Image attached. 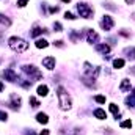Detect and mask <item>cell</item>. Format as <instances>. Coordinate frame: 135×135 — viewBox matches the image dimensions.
<instances>
[{
  "label": "cell",
  "instance_id": "6da1fadb",
  "mask_svg": "<svg viewBox=\"0 0 135 135\" xmlns=\"http://www.w3.org/2000/svg\"><path fill=\"white\" fill-rule=\"evenodd\" d=\"M8 44H9V47H11L14 52H17V54L25 52V50L28 49V42H25L22 38H17V36H11L9 41H8Z\"/></svg>",
  "mask_w": 135,
  "mask_h": 135
},
{
  "label": "cell",
  "instance_id": "7a4b0ae2",
  "mask_svg": "<svg viewBox=\"0 0 135 135\" xmlns=\"http://www.w3.org/2000/svg\"><path fill=\"white\" fill-rule=\"evenodd\" d=\"M57 96H58V101H60V108H61V110H69L71 105H72V101H71V96L66 93V90H65L63 86L58 88Z\"/></svg>",
  "mask_w": 135,
  "mask_h": 135
},
{
  "label": "cell",
  "instance_id": "3957f363",
  "mask_svg": "<svg viewBox=\"0 0 135 135\" xmlns=\"http://www.w3.org/2000/svg\"><path fill=\"white\" fill-rule=\"evenodd\" d=\"M77 11L80 14V17H85V19H90L93 16V8L86 3H79L77 5Z\"/></svg>",
  "mask_w": 135,
  "mask_h": 135
},
{
  "label": "cell",
  "instance_id": "277c9868",
  "mask_svg": "<svg viewBox=\"0 0 135 135\" xmlns=\"http://www.w3.org/2000/svg\"><path fill=\"white\" fill-rule=\"evenodd\" d=\"M113 25H115L113 17H112V16H108V14H105V16H104V19H102V22H101V27L105 30V32H108V30H112V28H113Z\"/></svg>",
  "mask_w": 135,
  "mask_h": 135
},
{
  "label": "cell",
  "instance_id": "5b68a950",
  "mask_svg": "<svg viewBox=\"0 0 135 135\" xmlns=\"http://www.w3.org/2000/svg\"><path fill=\"white\" fill-rule=\"evenodd\" d=\"M3 77H5V80L14 82V80L17 79V74H16L13 69H5V71H3Z\"/></svg>",
  "mask_w": 135,
  "mask_h": 135
},
{
  "label": "cell",
  "instance_id": "8992f818",
  "mask_svg": "<svg viewBox=\"0 0 135 135\" xmlns=\"http://www.w3.org/2000/svg\"><path fill=\"white\" fill-rule=\"evenodd\" d=\"M42 66L47 68V69H55V58L54 57H46L44 60H42Z\"/></svg>",
  "mask_w": 135,
  "mask_h": 135
},
{
  "label": "cell",
  "instance_id": "52a82bcc",
  "mask_svg": "<svg viewBox=\"0 0 135 135\" xmlns=\"http://www.w3.org/2000/svg\"><path fill=\"white\" fill-rule=\"evenodd\" d=\"M132 86H131V80H127V79H124L123 82H121V85H119V90L123 91V93H126V91H129Z\"/></svg>",
  "mask_w": 135,
  "mask_h": 135
},
{
  "label": "cell",
  "instance_id": "ba28073f",
  "mask_svg": "<svg viewBox=\"0 0 135 135\" xmlns=\"http://www.w3.org/2000/svg\"><path fill=\"white\" fill-rule=\"evenodd\" d=\"M24 71H25L27 74H35V75H36V79H39V77H41V74L38 72V69H36L35 66H24Z\"/></svg>",
  "mask_w": 135,
  "mask_h": 135
},
{
  "label": "cell",
  "instance_id": "9c48e42d",
  "mask_svg": "<svg viewBox=\"0 0 135 135\" xmlns=\"http://www.w3.org/2000/svg\"><path fill=\"white\" fill-rule=\"evenodd\" d=\"M98 39H99V36L96 32H93V30H88V42H98Z\"/></svg>",
  "mask_w": 135,
  "mask_h": 135
},
{
  "label": "cell",
  "instance_id": "30bf717a",
  "mask_svg": "<svg viewBox=\"0 0 135 135\" xmlns=\"http://www.w3.org/2000/svg\"><path fill=\"white\" fill-rule=\"evenodd\" d=\"M36 121H38V123H41V124H47L49 118H47V115H46V113H38V115H36Z\"/></svg>",
  "mask_w": 135,
  "mask_h": 135
},
{
  "label": "cell",
  "instance_id": "8fae6325",
  "mask_svg": "<svg viewBox=\"0 0 135 135\" xmlns=\"http://www.w3.org/2000/svg\"><path fill=\"white\" fill-rule=\"evenodd\" d=\"M96 50L98 52H102V54H107V52H110V46L108 44H98L96 46Z\"/></svg>",
  "mask_w": 135,
  "mask_h": 135
},
{
  "label": "cell",
  "instance_id": "7c38bea8",
  "mask_svg": "<svg viewBox=\"0 0 135 135\" xmlns=\"http://www.w3.org/2000/svg\"><path fill=\"white\" fill-rule=\"evenodd\" d=\"M47 93H49V88L46 86V85H39L38 86V96H47Z\"/></svg>",
  "mask_w": 135,
  "mask_h": 135
},
{
  "label": "cell",
  "instance_id": "4fadbf2b",
  "mask_svg": "<svg viewBox=\"0 0 135 135\" xmlns=\"http://www.w3.org/2000/svg\"><path fill=\"white\" fill-rule=\"evenodd\" d=\"M0 25H3V27H9L11 25V21L6 16H3L2 13H0Z\"/></svg>",
  "mask_w": 135,
  "mask_h": 135
},
{
  "label": "cell",
  "instance_id": "5bb4252c",
  "mask_svg": "<svg viewBox=\"0 0 135 135\" xmlns=\"http://www.w3.org/2000/svg\"><path fill=\"white\" fill-rule=\"evenodd\" d=\"M94 116H96L98 119H105V118H107V113H105L102 108H98V110H94Z\"/></svg>",
  "mask_w": 135,
  "mask_h": 135
},
{
  "label": "cell",
  "instance_id": "9a60e30c",
  "mask_svg": "<svg viewBox=\"0 0 135 135\" xmlns=\"http://www.w3.org/2000/svg\"><path fill=\"white\" fill-rule=\"evenodd\" d=\"M35 44H36V47H38V49H46V47L49 46V42H47L46 39H36V42H35Z\"/></svg>",
  "mask_w": 135,
  "mask_h": 135
},
{
  "label": "cell",
  "instance_id": "2e32d148",
  "mask_svg": "<svg viewBox=\"0 0 135 135\" xmlns=\"http://www.w3.org/2000/svg\"><path fill=\"white\" fill-rule=\"evenodd\" d=\"M19 104H21V98L19 96H16V94H11V107H19Z\"/></svg>",
  "mask_w": 135,
  "mask_h": 135
},
{
  "label": "cell",
  "instance_id": "e0dca14e",
  "mask_svg": "<svg viewBox=\"0 0 135 135\" xmlns=\"http://www.w3.org/2000/svg\"><path fill=\"white\" fill-rule=\"evenodd\" d=\"M123 66H124V60H123V58H116V60H113V68H115V69H121Z\"/></svg>",
  "mask_w": 135,
  "mask_h": 135
},
{
  "label": "cell",
  "instance_id": "ac0fdd59",
  "mask_svg": "<svg viewBox=\"0 0 135 135\" xmlns=\"http://www.w3.org/2000/svg\"><path fill=\"white\" fill-rule=\"evenodd\" d=\"M41 33H42V28H39V27L36 25V27L33 28V32H32V36H33V38H36L38 35H41Z\"/></svg>",
  "mask_w": 135,
  "mask_h": 135
},
{
  "label": "cell",
  "instance_id": "d6986e66",
  "mask_svg": "<svg viewBox=\"0 0 135 135\" xmlns=\"http://www.w3.org/2000/svg\"><path fill=\"white\" fill-rule=\"evenodd\" d=\"M121 127H124V129H131V127H132V121H131V119L123 121V123H121Z\"/></svg>",
  "mask_w": 135,
  "mask_h": 135
},
{
  "label": "cell",
  "instance_id": "ffe728a7",
  "mask_svg": "<svg viewBox=\"0 0 135 135\" xmlns=\"http://www.w3.org/2000/svg\"><path fill=\"white\" fill-rule=\"evenodd\" d=\"M110 112H112V113H115V115H118V112H119L118 105H116V104H110Z\"/></svg>",
  "mask_w": 135,
  "mask_h": 135
},
{
  "label": "cell",
  "instance_id": "44dd1931",
  "mask_svg": "<svg viewBox=\"0 0 135 135\" xmlns=\"http://www.w3.org/2000/svg\"><path fill=\"white\" fill-rule=\"evenodd\" d=\"M124 52H126V54H129V57H131V58H135V47H131V49H126Z\"/></svg>",
  "mask_w": 135,
  "mask_h": 135
},
{
  "label": "cell",
  "instance_id": "7402d4cb",
  "mask_svg": "<svg viewBox=\"0 0 135 135\" xmlns=\"http://www.w3.org/2000/svg\"><path fill=\"white\" fill-rule=\"evenodd\" d=\"M94 101L99 102V104H105V96H96V98H94Z\"/></svg>",
  "mask_w": 135,
  "mask_h": 135
},
{
  "label": "cell",
  "instance_id": "603a6c76",
  "mask_svg": "<svg viewBox=\"0 0 135 135\" xmlns=\"http://www.w3.org/2000/svg\"><path fill=\"white\" fill-rule=\"evenodd\" d=\"M30 104H32V107H39V102L36 98H30Z\"/></svg>",
  "mask_w": 135,
  "mask_h": 135
},
{
  "label": "cell",
  "instance_id": "cb8c5ba5",
  "mask_svg": "<svg viewBox=\"0 0 135 135\" xmlns=\"http://www.w3.org/2000/svg\"><path fill=\"white\" fill-rule=\"evenodd\" d=\"M65 17H66V19H69V21H74V19H75V16H74V14H72V13H65Z\"/></svg>",
  "mask_w": 135,
  "mask_h": 135
},
{
  "label": "cell",
  "instance_id": "d4e9b609",
  "mask_svg": "<svg viewBox=\"0 0 135 135\" xmlns=\"http://www.w3.org/2000/svg\"><path fill=\"white\" fill-rule=\"evenodd\" d=\"M28 0H17V6H25Z\"/></svg>",
  "mask_w": 135,
  "mask_h": 135
},
{
  "label": "cell",
  "instance_id": "484cf974",
  "mask_svg": "<svg viewBox=\"0 0 135 135\" xmlns=\"http://www.w3.org/2000/svg\"><path fill=\"white\" fill-rule=\"evenodd\" d=\"M54 28H57L55 32H61V25H60L58 22H55V24H54Z\"/></svg>",
  "mask_w": 135,
  "mask_h": 135
},
{
  "label": "cell",
  "instance_id": "4316f807",
  "mask_svg": "<svg viewBox=\"0 0 135 135\" xmlns=\"http://www.w3.org/2000/svg\"><path fill=\"white\" fill-rule=\"evenodd\" d=\"M6 119V113L5 112H0V121H5Z\"/></svg>",
  "mask_w": 135,
  "mask_h": 135
},
{
  "label": "cell",
  "instance_id": "83f0119b",
  "mask_svg": "<svg viewBox=\"0 0 135 135\" xmlns=\"http://www.w3.org/2000/svg\"><path fill=\"white\" fill-rule=\"evenodd\" d=\"M55 46H58V47H63V41H55Z\"/></svg>",
  "mask_w": 135,
  "mask_h": 135
},
{
  "label": "cell",
  "instance_id": "f1b7e54d",
  "mask_svg": "<svg viewBox=\"0 0 135 135\" xmlns=\"http://www.w3.org/2000/svg\"><path fill=\"white\" fill-rule=\"evenodd\" d=\"M126 3H127V5H134L135 0H126Z\"/></svg>",
  "mask_w": 135,
  "mask_h": 135
},
{
  "label": "cell",
  "instance_id": "f546056e",
  "mask_svg": "<svg viewBox=\"0 0 135 135\" xmlns=\"http://www.w3.org/2000/svg\"><path fill=\"white\" fill-rule=\"evenodd\" d=\"M39 135H49V131H42Z\"/></svg>",
  "mask_w": 135,
  "mask_h": 135
},
{
  "label": "cell",
  "instance_id": "4dcf8cb0",
  "mask_svg": "<svg viewBox=\"0 0 135 135\" xmlns=\"http://www.w3.org/2000/svg\"><path fill=\"white\" fill-rule=\"evenodd\" d=\"M0 91H3V83L0 82Z\"/></svg>",
  "mask_w": 135,
  "mask_h": 135
}]
</instances>
